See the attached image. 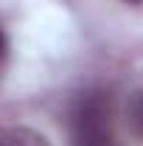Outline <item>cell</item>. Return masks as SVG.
I'll list each match as a JSON object with an SVG mask.
<instances>
[{
	"label": "cell",
	"mask_w": 143,
	"mask_h": 146,
	"mask_svg": "<svg viewBox=\"0 0 143 146\" xmlns=\"http://www.w3.org/2000/svg\"><path fill=\"white\" fill-rule=\"evenodd\" d=\"M70 146H121L104 90H84L70 107Z\"/></svg>",
	"instance_id": "obj_1"
},
{
	"label": "cell",
	"mask_w": 143,
	"mask_h": 146,
	"mask_svg": "<svg viewBox=\"0 0 143 146\" xmlns=\"http://www.w3.org/2000/svg\"><path fill=\"white\" fill-rule=\"evenodd\" d=\"M6 51V36H3V31H0V54Z\"/></svg>",
	"instance_id": "obj_4"
},
{
	"label": "cell",
	"mask_w": 143,
	"mask_h": 146,
	"mask_svg": "<svg viewBox=\"0 0 143 146\" xmlns=\"http://www.w3.org/2000/svg\"><path fill=\"white\" fill-rule=\"evenodd\" d=\"M126 3H143V0H126Z\"/></svg>",
	"instance_id": "obj_5"
},
{
	"label": "cell",
	"mask_w": 143,
	"mask_h": 146,
	"mask_svg": "<svg viewBox=\"0 0 143 146\" xmlns=\"http://www.w3.org/2000/svg\"><path fill=\"white\" fill-rule=\"evenodd\" d=\"M0 146H51L45 135H39L28 127H11L0 132Z\"/></svg>",
	"instance_id": "obj_2"
},
{
	"label": "cell",
	"mask_w": 143,
	"mask_h": 146,
	"mask_svg": "<svg viewBox=\"0 0 143 146\" xmlns=\"http://www.w3.org/2000/svg\"><path fill=\"white\" fill-rule=\"evenodd\" d=\"M126 124H129V129H132V135H138V138L143 141V87L129 96V104H126Z\"/></svg>",
	"instance_id": "obj_3"
}]
</instances>
